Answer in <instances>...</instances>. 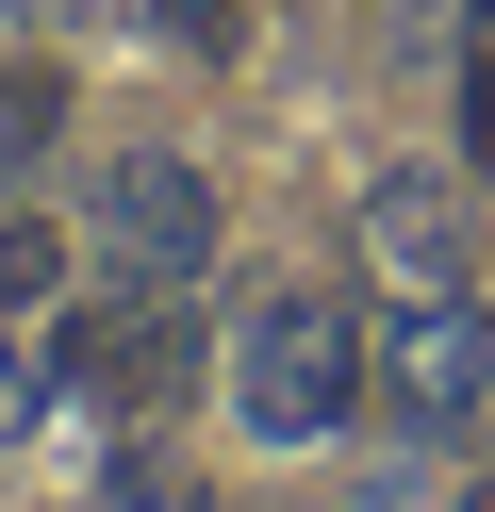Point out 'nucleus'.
<instances>
[{
  "instance_id": "39448f33",
  "label": "nucleus",
  "mask_w": 495,
  "mask_h": 512,
  "mask_svg": "<svg viewBox=\"0 0 495 512\" xmlns=\"http://www.w3.org/2000/svg\"><path fill=\"white\" fill-rule=\"evenodd\" d=\"M363 248H380L396 298H462V281H479V199H462V166H380L363 182Z\"/></svg>"
},
{
  "instance_id": "7ed1b4c3",
  "label": "nucleus",
  "mask_w": 495,
  "mask_h": 512,
  "mask_svg": "<svg viewBox=\"0 0 495 512\" xmlns=\"http://www.w3.org/2000/svg\"><path fill=\"white\" fill-rule=\"evenodd\" d=\"M83 232H99V265H116V281L182 298V281L215 265V182H198L182 149H116V166H99V199H83Z\"/></svg>"
},
{
  "instance_id": "9b49d317",
  "label": "nucleus",
  "mask_w": 495,
  "mask_h": 512,
  "mask_svg": "<svg viewBox=\"0 0 495 512\" xmlns=\"http://www.w3.org/2000/svg\"><path fill=\"white\" fill-rule=\"evenodd\" d=\"M462 512H495V479H462Z\"/></svg>"
},
{
  "instance_id": "f03ea898",
  "label": "nucleus",
  "mask_w": 495,
  "mask_h": 512,
  "mask_svg": "<svg viewBox=\"0 0 495 512\" xmlns=\"http://www.w3.org/2000/svg\"><path fill=\"white\" fill-rule=\"evenodd\" d=\"M363 397H380L396 430H479V397H495L479 298H380L363 314Z\"/></svg>"
},
{
  "instance_id": "9d476101",
  "label": "nucleus",
  "mask_w": 495,
  "mask_h": 512,
  "mask_svg": "<svg viewBox=\"0 0 495 512\" xmlns=\"http://www.w3.org/2000/svg\"><path fill=\"white\" fill-rule=\"evenodd\" d=\"M33 413H50V364H33V347H17V331H0V446H17V430H33Z\"/></svg>"
},
{
  "instance_id": "0eeeda50",
  "label": "nucleus",
  "mask_w": 495,
  "mask_h": 512,
  "mask_svg": "<svg viewBox=\"0 0 495 512\" xmlns=\"http://www.w3.org/2000/svg\"><path fill=\"white\" fill-rule=\"evenodd\" d=\"M50 281H66V232H50V215H17V199H0V314H33Z\"/></svg>"
},
{
  "instance_id": "423d86ee",
  "label": "nucleus",
  "mask_w": 495,
  "mask_h": 512,
  "mask_svg": "<svg viewBox=\"0 0 495 512\" xmlns=\"http://www.w3.org/2000/svg\"><path fill=\"white\" fill-rule=\"evenodd\" d=\"M50 133H66V83L0 50V182H17V166H33V149H50Z\"/></svg>"
},
{
  "instance_id": "6e6552de",
  "label": "nucleus",
  "mask_w": 495,
  "mask_h": 512,
  "mask_svg": "<svg viewBox=\"0 0 495 512\" xmlns=\"http://www.w3.org/2000/svg\"><path fill=\"white\" fill-rule=\"evenodd\" d=\"M132 34L198 50V67H231V50H248V17H231V0H132Z\"/></svg>"
},
{
  "instance_id": "1a4fd4ad",
  "label": "nucleus",
  "mask_w": 495,
  "mask_h": 512,
  "mask_svg": "<svg viewBox=\"0 0 495 512\" xmlns=\"http://www.w3.org/2000/svg\"><path fill=\"white\" fill-rule=\"evenodd\" d=\"M462 166L495 182V17H479V34H462Z\"/></svg>"
},
{
  "instance_id": "f257e3e1",
  "label": "nucleus",
  "mask_w": 495,
  "mask_h": 512,
  "mask_svg": "<svg viewBox=\"0 0 495 512\" xmlns=\"http://www.w3.org/2000/svg\"><path fill=\"white\" fill-rule=\"evenodd\" d=\"M215 397L248 413V446H330L363 413V314L314 298V281H281V298H248V331H231Z\"/></svg>"
},
{
  "instance_id": "f8f14e48",
  "label": "nucleus",
  "mask_w": 495,
  "mask_h": 512,
  "mask_svg": "<svg viewBox=\"0 0 495 512\" xmlns=\"http://www.w3.org/2000/svg\"><path fill=\"white\" fill-rule=\"evenodd\" d=\"M0 17H17V0H0Z\"/></svg>"
},
{
  "instance_id": "20e7f679",
  "label": "nucleus",
  "mask_w": 495,
  "mask_h": 512,
  "mask_svg": "<svg viewBox=\"0 0 495 512\" xmlns=\"http://www.w3.org/2000/svg\"><path fill=\"white\" fill-rule=\"evenodd\" d=\"M66 380H83L99 413H165V397L198 380V314L149 298V281H116L99 314H66Z\"/></svg>"
}]
</instances>
